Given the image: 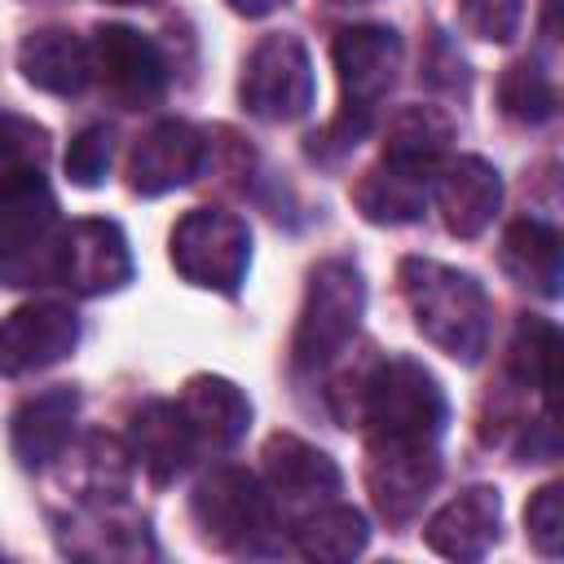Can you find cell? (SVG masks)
I'll return each mask as SVG.
<instances>
[{
	"instance_id": "obj_13",
	"label": "cell",
	"mask_w": 564,
	"mask_h": 564,
	"mask_svg": "<svg viewBox=\"0 0 564 564\" xmlns=\"http://www.w3.org/2000/svg\"><path fill=\"white\" fill-rule=\"evenodd\" d=\"M330 62L339 75V93L348 110L375 115V106L392 93L397 70H401V35L379 22L344 26L330 44Z\"/></svg>"
},
{
	"instance_id": "obj_3",
	"label": "cell",
	"mask_w": 564,
	"mask_h": 564,
	"mask_svg": "<svg viewBox=\"0 0 564 564\" xmlns=\"http://www.w3.org/2000/svg\"><path fill=\"white\" fill-rule=\"evenodd\" d=\"M189 516L198 524V538L216 551L229 555H260L273 551V533L282 524L264 480L247 467H212L194 494H189Z\"/></svg>"
},
{
	"instance_id": "obj_4",
	"label": "cell",
	"mask_w": 564,
	"mask_h": 564,
	"mask_svg": "<svg viewBox=\"0 0 564 564\" xmlns=\"http://www.w3.org/2000/svg\"><path fill=\"white\" fill-rule=\"evenodd\" d=\"M361 313H366V278H361V269L348 256L317 260L313 273H308V286H304L295 335H291L295 370H322L339 352H348V344L357 339Z\"/></svg>"
},
{
	"instance_id": "obj_24",
	"label": "cell",
	"mask_w": 564,
	"mask_h": 564,
	"mask_svg": "<svg viewBox=\"0 0 564 564\" xmlns=\"http://www.w3.org/2000/svg\"><path fill=\"white\" fill-rule=\"evenodd\" d=\"M291 538H295V551L304 560H317V564H344L352 555L366 551L370 542V529H366V516L348 502H322L313 507L308 516H300L291 524Z\"/></svg>"
},
{
	"instance_id": "obj_10",
	"label": "cell",
	"mask_w": 564,
	"mask_h": 564,
	"mask_svg": "<svg viewBox=\"0 0 564 564\" xmlns=\"http://www.w3.org/2000/svg\"><path fill=\"white\" fill-rule=\"evenodd\" d=\"M260 458H264V489L286 524H295L300 516H308L322 502H335L344 489L335 458L295 432H273L264 441Z\"/></svg>"
},
{
	"instance_id": "obj_17",
	"label": "cell",
	"mask_w": 564,
	"mask_h": 564,
	"mask_svg": "<svg viewBox=\"0 0 564 564\" xmlns=\"http://www.w3.org/2000/svg\"><path fill=\"white\" fill-rule=\"evenodd\" d=\"M75 419H79V392L66 388V383L26 397V401L13 410V419H9L13 458H18L26 471L53 467V463L66 454V445L75 441Z\"/></svg>"
},
{
	"instance_id": "obj_28",
	"label": "cell",
	"mask_w": 564,
	"mask_h": 564,
	"mask_svg": "<svg viewBox=\"0 0 564 564\" xmlns=\"http://www.w3.org/2000/svg\"><path fill=\"white\" fill-rule=\"evenodd\" d=\"M110 159H115V137L106 123H88L84 132H75L70 150H66V176L70 185L79 189H97L110 172Z\"/></svg>"
},
{
	"instance_id": "obj_26",
	"label": "cell",
	"mask_w": 564,
	"mask_h": 564,
	"mask_svg": "<svg viewBox=\"0 0 564 564\" xmlns=\"http://www.w3.org/2000/svg\"><path fill=\"white\" fill-rule=\"evenodd\" d=\"M555 361H560V330L546 317H520L507 344V379L520 392H538L551 405Z\"/></svg>"
},
{
	"instance_id": "obj_27",
	"label": "cell",
	"mask_w": 564,
	"mask_h": 564,
	"mask_svg": "<svg viewBox=\"0 0 564 564\" xmlns=\"http://www.w3.org/2000/svg\"><path fill=\"white\" fill-rule=\"evenodd\" d=\"M498 110L511 119V123H524V128H538L546 119H555L560 110V93H555V79L533 62V57H520L502 70L498 79Z\"/></svg>"
},
{
	"instance_id": "obj_20",
	"label": "cell",
	"mask_w": 564,
	"mask_h": 564,
	"mask_svg": "<svg viewBox=\"0 0 564 564\" xmlns=\"http://www.w3.org/2000/svg\"><path fill=\"white\" fill-rule=\"evenodd\" d=\"M62 463V485L75 494V507H93V502H128V485H132V454L123 441L93 432L84 441H70Z\"/></svg>"
},
{
	"instance_id": "obj_25",
	"label": "cell",
	"mask_w": 564,
	"mask_h": 564,
	"mask_svg": "<svg viewBox=\"0 0 564 564\" xmlns=\"http://www.w3.org/2000/svg\"><path fill=\"white\" fill-rule=\"evenodd\" d=\"M427 185H432V181L410 176V172H401V167H392V163L379 159L375 167H366V172L357 176V185H352V207H357L370 225H410V220H419L423 207H427Z\"/></svg>"
},
{
	"instance_id": "obj_9",
	"label": "cell",
	"mask_w": 564,
	"mask_h": 564,
	"mask_svg": "<svg viewBox=\"0 0 564 564\" xmlns=\"http://www.w3.org/2000/svg\"><path fill=\"white\" fill-rule=\"evenodd\" d=\"M212 163V137L189 119H159L150 123L132 150H128V189L141 198L172 194L189 181H198Z\"/></svg>"
},
{
	"instance_id": "obj_7",
	"label": "cell",
	"mask_w": 564,
	"mask_h": 564,
	"mask_svg": "<svg viewBox=\"0 0 564 564\" xmlns=\"http://www.w3.org/2000/svg\"><path fill=\"white\" fill-rule=\"evenodd\" d=\"M366 489L388 524H410L441 480L432 436H366Z\"/></svg>"
},
{
	"instance_id": "obj_11",
	"label": "cell",
	"mask_w": 564,
	"mask_h": 564,
	"mask_svg": "<svg viewBox=\"0 0 564 564\" xmlns=\"http://www.w3.org/2000/svg\"><path fill=\"white\" fill-rule=\"evenodd\" d=\"M132 282V251L115 220L88 216L62 225L57 238V286L75 295H110Z\"/></svg>"
},
{
	"instance_id": "obj_32",
	"label": "cell",
	"mask_w": 564,
	"mask_h": 564,
	"mask_svg": "<svg viewBox=\"0 0 564 564\" xmlns=\"http://www.w3.org/2000/svg\"><path fill=\"white\" fill-rule=\"evenodd\" d=\"M101 4H154V0H101Z\"/></svg>"
},
{
	"instance_id": "obj_30",
	"label": "cell",
	"mask_w": 564,
	"mask_h": 564,
	"mask_svg": "<svg viewBox=\"0 0 564 564\" xmlns=\"http://www.w3.org/2000/svg\"><path fill=\"white\" fill-rule=\"evenodd\" d=\"M524 529H529V542L542 551V555H560L564 551V489L551 480L542 485L529 507H524Z\"/></svg>"
},
{
	"instance_id": "obj_18",
	"label": "cell",
	"mask_w": 564,
	"mask_h": 564,
	"mask_svg": "<svg viewBox=\"0 0 564 564\" xmlns=\"http://www.w3.org/2000/svg\"><path fill=\"white\" fill-rule=\"evenodd\" d=\"M502 529V498L494 485H467L463 494H454L427 524H423V542L445 555V560H480Z\"/></svg>"
},
{
	"instance_id": "obj_2",
	"label": "cell",
	"mask_w": 564,
	"mask_h": 564,
	"mask_svg": "<svg viewBox=\"0 0 564 564\" xmlns=\"http://www.w3.org/2000/svg\"><path fill=\"white\" fill-rule=\"evenodd\" d=\"M397 282L414 317V330L436 352H445L458 366H476L485 357L489 330H494V304L471 273L441 260L405 256L397 264Z\"/></svg>"
},
{
	"instance_id": "obj_22",
	"label": "cell",
	"mask_w": 564,
	"mask_h": 564,
	"mask_svg": "<svg viewBox=\"0 0 564 564\" xmlns=\"http://www.w3.org/2000/svg\"><path fill=\"white\" fill-rule=\"evenodd\" d=\"M454 145V119L441 106H405L392 115L388 132H383V163L432 181L436 167L449 159Z\"/></svg>"
},
{
	"instance_id": "obj_12",
	"label": "cell",
	"mask_w": 564,
	"mask_h": 564,
	"mask_svg": "<svg viewBox=\"0 0 564 564\" xmlns=\"http://www.w3.org/2000/svg\"><path fill=\"white\" fill-rule=\"evenodd\" d=\"M79 344V317L70 304L31 300L0 322V375L22 379L66 361Z\"/></svg>"
},
{
	"instance_id": "obj_29",
	"label": "cell",
	"mask_w": 564,
	"mask_h": 564,
	"mask_svg": "<svg viewBox=\"0 0 564 564\" xmlns=\"http://www.w3.org/2000/svg\"><path fill=\"white\" fill-rule=\"evenodd\" d=\"M524 18V0H458V22L485 44H511Z\"/></svg>"
},
{
	"instance_id": "obj_8",
	"label": "cell",
	"mask_w": 564,
	"mask_h": 564,
	"mask_svg": "<svg viewBox=\"0 0 564 564\" xmlns=\"http://www.w3.org/2000/svg\"><path fill=\"white\" fill-rule=\"evenodd\" d=\"M93 79L119 110H145L167 93V57L163 48L119 22H106L88 40Z\"/></svg>"
},
{
	"instance_id": "obj_23",
	"label": "cell",
	"mask_w": 564,
	"mask_h": 564,
	"mask_svg": "<svg viewBox=\"0 0 564 564\" xmlns=\"http://www.w3.org/2000/svg\"><path fill=\"white\" fill-rule=\"evenodd\" d=\"M498 260L507 269V278H516L520 286L555 300L560 282H564V256H560V229L538 220V216H520L502 229V247Z\"/></svg>"
},
{
	"instance_id": "obj_33",
	"label": "cell",
	"mask_w": 564,
	"mask_h": 564,
	"mask_svg": "<svg viewBox=\"0 0 564 564\" xmlns=\"http://www.w3.org/2000/svg\"><path fill=\"white\" fill-rule=\"evenodd\" d=\"M339 4H361V0H339Z\"/></svg>"
},
{
	"instance_id": "obj_6",
	"label": "cell",
	"mask_w": 564,
	"mask_h": 564,
	"mask_svg": "<svg viewBox=\"0 0 564 564\" xmlns=\"http://www.w3.org/2000/svg\"><path fill=\"white\" fill-rule=\"evenodd\" d=\"M313 97H317V75H313V57L300 35L273 31L247 53L242 79H238V101L251 119L295 123L308 115Z\"/></svg>"
},
{
	"instance_id": "obj_31",
	"label": "cell",
	"mask_w": 564,
	"mask_h": 564,
	"mask_svg": "<svg viewBox=\"0 0 564 564\" xmlns=\"http://www.w3.org/2000/svg\"><path fill=\"white\" fill-rule=\"evenodd\" d=\"M225 4H229L238 18H269V13L282 9L286 0H225Z\"/></svg>"
},
{
	"instance_id": "obj_5",
	"label": "cell",
	"mask_w": 564,
	"mask_h": 564,
	"mask_svg": "<svg viewBox=\"0 0 564 564\" xmlns=\"http://www.w3.org/2000/svg\"><path fill=\"white\" fill-rule=\"evenodd\" d=\"M172 269L216 295H238L251 269V229L225 207H194L172 229Z\"/></svg>"
},
{
	"instance_id": "obj_14",
	"label": "cell",
	"mask_w": 564,
	"mask_h": 564,
	"mask_svg": "<svg viewBox=\"0 0 564 564\" xmlns=\"http://www.w3.org/2000/svg\"><path fill=\"white\" fill-rule=\"evenodd\" d=\"M427 189H432V203H436L445 234H454L463 242L480 238L494 225V216L502 212V176L480 154L445 159Z\"/></svg>"
},
{
	"instance_id": "obj_1",
	"label": "cell",
	"mask_w": 564,
	"mask_h": 564,
	"mask_svg": "<svg viewBox=\"0 0 564 564\" xmlns=\"http://www.w3.org/2000/svg\"><path fill=\"white\" fill-rule=\"evenodd\" d=\"M335 414L344 427H361V436H432L441 441L449 401L436 375L414 357H370L344 370L330 388Z\"/></svg>"
},
{
	"instance_id": "obj_21",
	"label": "cell",
	"mask_w": 564,
	"mask_h": 564,
	"mask_svg": "<svg viewBox=\"0 0 564 564\" xmlns=\"http://www.w3.org/2000/svg\"><path fill=\"white\" fill-rule=\"evenodd\" d=\"M18 70L40 93L75 97V93H84L93 84L88 40H79L66 26H40L18 44Z\"/></svg>"
},
{
	"instance_id": "obj_19",
	"label": "cell",
	"mask_w": 564,
	"mask_h": 564,
	"mask_svg": "<svg viewBox=\"0 0 564 564\" xmlns=\"http://www.w3.org/2000/svg\"><path fill=\"white\" fill-rule=\"evenodd\" d=\"M128 454L150 476V485H172L194 458L198 445L189 436L185 414L176 401H145L128 423Z\"/></svg>"
},
{
	"instance_id": "obj_16",
	"label": "cell",
	"mask_w": 564,
	"mask_h": 564,
	"mask_svg": "<svg viewBox=\"0 0 564 564\" xmlns=\"http://www.w3.org/2000/svg\"><path fill=\"white\" fill-rule=\"evenodd\" d=\"M176 410L185 414L198 454H229L251 427V401L225 375H189Z\"/></svg>"
},
{
	"instance_id": "obj_15",
	"label": "cell",
	"mask_w": 564,
	"mask_h": 564,
	"mask_svg": "<svg viewBox=\"0 0 564 564\" xmlns=\"http://www.w3.org/2000/svg\"><path fill=\"white\" fill-rule=\"evenodd\" d=\"M57 546L75 560H154V538L150 524L128 511V502H93V507H75L62 529H57Z\"/></svg>"
}]
</instances>
